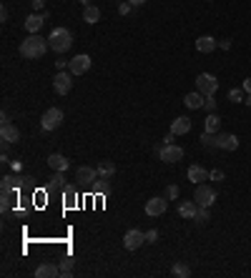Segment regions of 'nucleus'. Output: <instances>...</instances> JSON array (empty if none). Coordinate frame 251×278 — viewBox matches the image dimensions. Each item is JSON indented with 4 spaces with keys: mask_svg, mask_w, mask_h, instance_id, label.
Instances as JSON below:
<instances>
[{
    "mask_svg": "<svg viewBox=\"0 0 251 278\" xmlns=\"http://www.w3.org/2000/svg\"><path fill=\"white\" fill-rule=\"evenodd\" d=\"M0 118H3V123H10V116H8V111H3V113H0Z\"/></svg>",
    "mask_w": 251,
    "mask_h": 278,
    "instance_id": "43",
    "label": "nucleus"
},
{
    "mask_svg": "<svg viewBox=\"0 0 251 278\" xmlns=\"http://www.w3.org/2000/svg\"><path fill=\"white\" fill-rule=\"evenodd\" d=\"M0 138H3V143H18L20 140V131L13 123H3V128H0Z\"/></svg>",
    "mask_w": 251,
    "mask_h": 278,
    "instance_id": "16",
    "label": "nucleus"
},
{
    "mask_svg": "<svg viewBox=\"0 0 251 278\" xmlns=\"http://www.w3.org/2000/svg\"><path fill=\"white\" fill-rule=\"evenodd\" d=\"M171 273L176 276V278H188V276H191V268H188L186 263H174V268H171Z\"/></svg>",
    "mask_w": 251,
    "mask_h": 278,
    "instance_id": "29",
    "label": "nucleus"
},
{
    "mask_svg": "<svg viewBox=\"0 0 251 278\" xmlns=\"http://www.w3.org/2000/svg\"><path fill=\"white\" fill-rule=\"evenodd\" d=\"M188 181H191L194 185H199V183L208 181V170H206V168H201V165H191V168H188Z\"/></svg>",
    "mask_w": 251,
    "mask_h": 278,
    "instance_id": "20",
    "label": "nucleus"
},
{
    "mask_svg": "<svg viewBox=\"0 0 251 278\" xmlns=\"http://www.w3.org/2000/svg\"><path fill=\"white\" fill-rule=\"evenodd\" d=\"M166 198H178V185H169V188H166Z\"/></svg>",
    "mask_w": 251,
    "mask_h": 278,
    "instance_id": "36",
    "label": "nucleus"
},
{
    "mask_svg": "<svg viewBox=\"0 0 251 278\" xmlns=\"http://www.w3.org/2000/svg\"><path fill=\"white\" fill-rule=\"evenodd\" d=\"M203 100H206V95H203L201 91H196V93H188V95L183 98L186 108H191V111H199V108H203Z\"/></svg>",
    "mask_w": 251,
    "mask_h": 278,
    "instance_id": "19",
    "label": "nucleus"
},
{
    "mask_svg": "<svg viewBox=\"0 0 251 278\" xmlns=\"http://www.w3.org/2000/svg\"><path fill=\"white\" fill-rule=\"evenodd\" d=\"M46 18H48V13H33V15H28L25 18V30L28 33H38L40 28H43Z\"/></svg>",
    "mask_w": 251,
    "mask_h": 278,
    "instance_id": "13",
    "label": "nucleus"
},
{
    "mask_svg": "<svg viewBox=\"0 0 251 278\" xmlns=\"http://www.w3.org/2000/svg\"><path fill=\"white\" fill-rule=\"evenodd\" d=\"M216 148H221V151H236L239 148V138L231 136V133H216Z\"/></svg>",
    "mask_w": 251,
    "mask_h": 278,
    "instance_id": "10",
    "label": "nucleus"
},
{
    "mask_svg": "<svg viewBox=\"0 0 251 278\" xmlns=\"http://www.w3.org/2000/svg\"><path fill=\"white\" fill-rule=\"evenodd\" d=\"M194 201L199 206H206V208H211L216 203V190L211 185H206V183H199L196 185V193H194Z\"/></svg>",
    "mask_w": 251,
    "mask_h": 278,
    "instance_id": "6",
    "label": "nucleus"
},
{
    "mask_svg": "<svg viewBox=\"0 0 251 278\" xmlns=\"http://www.w3.org/2000/svg\"><path fill=\"white\" fill-rule=\"evenodd\" d=\"M166 208H169V203H166V198L156 196L151 201H146V213L153 218V216H161V213H166Z\"/></svg>",
    "mask_w": 251,
    "mask_h": 278,
    "instance_id": "11",
    "label": "nucleus"
},
{
    "mask_svg": "<svg viewBox=\"0 0 251 278\" xmlns=\"http://www.w3.org/2000/svg\"><path fill=\"white\" fill-rule=\"evenodd\" d=\"M128 3H131V5H143L146 0H128Z\"/></svg>",
    "mask_w": 251,
    "mask_h": 278,
    "instance_id": "44",
    "label": "nucleus"
},
{
    "mask_svg": "<svg viewBox=\"0 0 251 278\" xmlns=\"http://www.w3.org/2000/svg\"><path fill=\"white\" fill-rule=\"evenodd\" d=\"M188 131H191V118H188V116H178L171 123V133L174 136H186Z\"/></svg>",
    "mask_w": 251,
    "mask_h": 278,
    "instance_id": "15",
    "label": "nucleus"
},
{
    "mask_svg": "<svg viewBox=\"0 0 251 278\" xmlns=\"http://www.w3.org/2000/svg\"><path fill=\"white\" fill-rule=\"evenodd\" d=\"M48 43H50V48L55 53H66L73 46V33L68 28H53L50 35H48Z\"/></svg>",
    "mask_w": 251,
    "mask_h": 278,
    "instance_id": "2",
    "label": "nucleus"
},
{
    "mask_svg": "<svg viewBox=\"0 0 251 278\" xmlns=\"http://www.w3.org/2000/svg\"><path fill=\"white\" fill-rule=\"evenodd\" d=\"M30 3H33V8H35V10L43 8V0H30Z\"/></svg>",
    "mask_w": 251,
    "mask_h": 278,
    "instance_id": "40",
    "label": "nucleus"
},
{
    "mask_svg": "<svg viewBox=\"0 0 251 278\" xmlns=\"http://www.w3.org/2000/svg\"><path fill=\"white\" fill-rule=\"evenodd\" d=\"M203 128H206V133H219V128H221V118H219L216 113H211V116L206 118Z\"/></svg>",
    "mask_w": 251,
    "mask_h": 278,
    "instance_id": "25",
    "label": "nucleus"
},
{
    "mask_svg": "<svg viewBox=\"0 0 251 278\" xmlns=\"http://www.w3.org/2000/svg\"><path fill=\"white\" fill-rule=\"evenodd\" d=\"M156 153L163 163H178L183 158V148L181 145H174V143H163L156 148Z\"/></svg>",
    "mask_w": 251,
    "mask_h": 278,
    "instance_id": "3",
    "label": "nucleus"
},
{
    "mask_svg": "<svg viewBox=\"0 0 251 278\" xmlns=\"http://www.w3.org/2000/svg\"><path fill=\"white\" fill-rule=\"evenodd\" d=\"M78 3H83V5H91V0H78Z\"/></svg>",
    "mask_w": 251,
    "mask_h": 278,
    "instance_id": "45",
    "label": "nucleus"
},
{
    "mask_svg": "<svg viewBox=\"0 0 251 278\" xmlns=\"http://www.w3.org/2000/svg\"><path fill=\"white\" fill-rule=\"evenodd\" d=\"M118 13H121V15H128V13H131V3H128V0L118 5Z\"/></svg>",
    "mask_w": 251,
    "mask_h": 278,
    "instance_id": "37",
    "label": "nucleus"
},
{
    "mask_svg": "<svg viewBox=\"0 0 251 278\" xmlns=\"http://www.w3.org/2000/svg\"><path fill=\"white\" fill-rule=\"evenodd\" d=\"M48 165H50L53 170H68V168H71L68 158H66V156H60V153H53V156L48 158Z\"/></svg>",
    "mask_w": 251,
    "mask_h": 278,
    "instance_id": "23",
    "label": "nucleus"
},
{
    "mask_svg": "<svg viewBox=\"0 0 251 278\" xmlns=\"http://www.w3.org/2000/svg\"><path fill=\"white\" fill-rule=\"evenodd\" d=\"M63 196H66V206H68V208H73V206H75V201H78L75 185H66V188H63Z\"/></svg>",
    "mask_w": 251,
    "mask_h": 278,
    "instance_id": "28",
    "label": "nucleus"
},
{
    "mask_svg": "<svg viewBox=\"0 0 251 278\" xmlns=\"http://www.w3.org/2000/svg\"><path fill=\"white\" fill-rule=\"evenodd\" d=\"M203 108L214 113V111H216V98H214V95H206V100H203Z\"/></svg>",
    "mask_w": 251,
    "mask_h": 278,
    "instance_id": "34",
    "label": "nucleus"
},
{
    "mask_svg": "<svg viewBox=\"0 0 251 278\" xmlns=\"http://www.w3.org/2000/svg\"><path fill=\"white\" fill-rule=\"evenodd\" d=\"M201 143H203V145H208V148L216 145V133H203V136H201Z\"/></svg>",
    "mask_w": 251,
    "mask_h": 278,
    "instance_id": "33",
    "label": "nucleus"
},
{
    "mask_svg": "<svg viewBox=\"0 0 251 278\" xmlns=\"http://www.w3.org/2000/svg\"><path fill=\"white\" fill-rule=\"evenodd\" d=\"M116 173V165L111 161H100L98 163V178H111Z\"/></svg>",
    "mask_w": 251,
    "mask_h": 278,
    "instance_id": "24",
    "label": "nucleus"
},
{
    "mask_svg": "<svg viewBox=\"0 0 251 278\" xmlns=\"http://www.w3.org/2000/svg\"><path fill=\"white\" fill-rule=\"evenodd\" d=\"M60 125H63V111L60 108H48L43 113V118H40V128H43V131H55Z\"/></svg>",
    "mask_w": 251,
    "mask_h": 278,
    "instance_id": "7",
    "label": "nucleus"
},
{
    "mask_svg": "<svg viewBox=\"0 0 251 278\" xmlns=\"http://www.w3.org/2000/svg\"><path fill=\"white\" fill-rule=\"evenodd\" d=\"M28 178H20V176H5L0 181V188H3V193H18V188L23 185Z\"/></svg>",
    "mask_w": 251,
    "mask_h": 278,
    "instance_id": "12",
    "label": "nucleus"
},
{
    "mask_svg": "<svg viewBox=\"0 0 251 278\" xmlns=\"http://www.w3.org/2000/svg\"><path fill=\"white\" fill-rule=\"evenodd\" d=\"M98 178V168H91V165H80L78 170H75V181H80V183H93Z\"/></svg>",
    "mask_w": 251,
    "mask_h": 278,
    "instance_id": "14",
    "label": "nucleus"
},
{
    "mask_svg": "<svg viewBox=\"0 0 251 278\" xmlns=\"http://www.w3.org/2000/svg\"><path fill=\"white\" fill-rule=\"evenodd\" d=\"M196 91H201L203 95H214V93L219 91L216 75H211V73H199V75H196Z\"/></svg>",
    "mask_w": 251,
    "mask_h": 278,
    "instance_id": "5",
    "label": "nucleus"
},
{
    "mask_svg": "<svg viewBox=\"0 0 251 278\" xmlns=\"http://www.w3.org/2000/svg\"><path fill=\"white\" fill-rule=\"evenodd\" d=\"M53 88L58 95H68L71 88H73V73L71 70H58L55 78H53Z\"/></svg>",
    "mask_w": 251,
    "mask_h": 278,
    "instance_id": "4",
    "label": "nucleus"
},
{
    "mask_svg": "<svg viewBox=\"0 0 251 278\" xmlns=\"http://www.w3.org/2000/svg\"><path fill=\"white\" fill-rule=\"evenodd\" d=\"M60 276H73V258H63L60 261Z\"/></svg>",
    "mask_w": 251,
    "mask_h": 278,
    "instance_id": "31",
    "label": "nucleus"
},
{
    "mask_svg": "<svg viewBox=\"0 0 251 278\" xmlns=\"http://www.w3.org/2000/svg\"><path fill=\"white\" fill-rule=\"evenodd\" d=\"M208 178H211V181H224V170H211Z\"/></svg>",
    "mask_w": 251,
    "mask_h": 278,
    "instance_id": "38",
    "label": "nucleus"
},
{
    "mask_svg": "<svg viewBox=\"0 0 251 278\" xmlns=\"http://www.w3.org/2000/svg\"><path fill=\"white\" fill-rule=\"evenodd\" d=\"M244 91H246V93H251V78H246V80H244Z\"/></svg>",
    "mask_w": 251,
    "mask_h": 278,
    "instance_id": "41",
    "label": "nucleus"
},
{
    "mask_svg": "<svg viewBox=\"0 0 251 278\" xmlns=\"http://www.w3.org/2000/svg\"><path fill=\"white\" fill-rule=\"evenodd\" d=\"M66 170H53V176L48 178V190H63L68 183H66Z\"/></svg>",
    "mask_w": 251,
    "mask_h": 278,
    "instance_id": "21",
    "label": "nucleus"
},
{
    "mask_svg": "<svg viewBox=\"0 0 251 278\" xmlns=\"http://www.w3.org/2000/svg\"><path fill=\"white\" fill-rule=\"evenodd\" d=\"M196 210H199V203H196V201H183V203L178 206V216H181V218H194Z\"/></svg>",
    "mask_w": 251,
    "mask_h": 278,
    "instance_id": "22",
    "label": "nucleus"
},
{
    "mask_svg": "<svg viewBox=\"0 0 251 278\" xmlns=\"http://www.w3.org/2000/svg\"><path fill=\"white\" fill-rule=\"evenodd\" d=\"M55 276H60V266L55 263H40L35 268V278H55Z\"/></svg>",
    "mask_w": 251,
    "mask_h": 278,
    "instance_id": "17",
    "label": "nucleus"
},
{
    "mask_svg": "<svg viewBox=\"0 0 251 278\" xmlns=\"http://www.w3.org/2000/svg\"><path fill=\"white\" fill-rule=\"evenodd\" d=\"M208 218H211V213H208V208H206V206H199V210H196L194 221H196V223H208Z\"/></svg>",
    "mask_w": 251,
    "mask_h": 278,
    "instance_id": "30",
    "label": "nucleus"
},
{
    "mask_svg": "<svg viewBox=\"0 0 251 278\" xmlns=\"http://www.w3.org/2000/svg\"><path fill=\"white\" fill-rule=\"evenodd\" d=\"M244 88H234V91H228V100H231V103H241L244 100Z\"/></svg>",
    "mask_w": 251,
    "mask_h": 278,
    "instance_id": "32",
    "label": "nucleus"
},
{
    "mask_svg": "<svg viewBox=\"0 0 251 278\" xmlns=\"http://www.w3.org/2000/svg\"><path fill=\"white\" fill-rule=\"evenodd\" d=\"M216 38H211V35H201L199 40H196V50L199 53H214L216 50Z\"/></svg>",
    "mask_w": 251,
    "mask_h": 278,
    "instance_id": "18",
    "label": "nucleus"
},
{
    "mask_svg": "<svg viewBox=\"0 0 251 278\" xmlns=\"http://www.w3.org/2000/svg\"><path fill=\"white\" fill-rule=\"evenodd\" d=\"M158 241V231L151 228V231H146V243H156Z\"/></svg>",
    "mask_w": 251,
    "mask_h": 278,
    "instance_id": "35",
    "label": "nucleus"
},
{
    "mask_svg": "<svg viewBox=\"0 0 251 278\" xmlns=\"http://www.w3.org/2000/svg\"><path fill=\"white\" fill-rule=\"evenodd\" d=\"M219 46H221L224 50H228V48H231V40H228V38H224V40H219Z\"/></svg>",
    "mask_w": 251,
    "mask_h": 278,
    "instance_id": "39",
    "label": "nucleus"
},
{
    "mask_svg": "<svg viewBox=\"0 0 251 278\" xmlns=\"http://www.w3.org/2000/svg\"><path fill=\"white\" fill-rule=\"evenodd\" d=\"M68 70H71L73 75H83V73H88V70H91V55L80 53V55L71 58V60H68Z\"/></svg>",
    "mask_w": 251,
    "mask_h": 278,
    "instance_id": "8",
    "label": "nucleus"
},
{
    "mask_svg": "<svg viewBox=\"0 0 251 278\" xmlns=\"http://www.w3.org/2000/svg\"><path fill=\"white\" fill-rule=\"evenodd\" d=\"M143 243H146V233L138 231V228H131V231L123 236V246L128 248V251H138Z\"/></svg>",
    "mask_w": 251,
    "mask_h": 278,
    "instance_id": "9",
    "label": "nucleus"
},
{
    "mask_svg": "<svg viewBox=\"0 0 251 278\" xmlns=\"http://www.w3.org/2000/svg\"><path fill=\"white\" fill-rule=\"evenodd\" d=\"M83 20H86V23H98V20H100V10L96 5H86V10H83Z\"/></svg>",
    "mask_w": 251,
    "mask_h": 278,
    "instance_id": "26",
    "label": "nucleus"
},
{
    "mask_svg": "<svg viewBox=\"0 0 251 278\" xmlns=\"http://www.w3.org/2000/svg\"><path fill=\"white\" fill-rule=\"evenodd\" d=\"M0 20H3V23L8 20V10H5V8H0Z\"/></svg>",
    "mask_w": 251,
    "mask_h": 278,
    "instance_id": "42",
    "label": "nucleus"
},
{
    "mask_svg": "<svg viewBox=\"0 0 251 278\" xmlns=\"http://www.w3.org/2000/svg\"><path fill=\"white\" fill-rule=\"evenodd\" d=\"M50 48L48 38H40L38 33H30L23 43H20V55L28 58V60H35V58H43Z\"/></svg>",
    "mask_w": 251,
    "mask_h": 278,
    "instance_id": "1",
    "label": "nucleus"
},
{
    "mask_svg": "<svg viewBox=\"0 0 251 278\" xmlns=\"http://www.w3.org/2000/svg\"><path fill=\"white\" fill-rule=\"evenodd\" d=\"M91 190H93V193H108V190H111L108 178H96V181L91 183Z\"/></svg>",
    "mask_w": 251,
    "mask_h": 278,
    "instance_id": "27",
    "label": "nucleus"
}]
</instances>
